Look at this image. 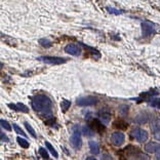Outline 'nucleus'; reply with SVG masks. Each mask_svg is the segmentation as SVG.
<instances>
[{"mask_svg":"<svg viewBox=\"0 0 160 160\" xmlns=\"http://www.w3.org/2000/svg\"><path fill=\"white\" fill-rule=\"evenodd\" d=\"M31 105L33 110L42 117H52V100L45 94H37L32 98Z\"/></svg>","mask_w":160,"mask_h":160,"instance_id":"f257e3e1","label":"nucleus"},{"mask_svg":"<svg viewBox=\"0 0 160 160\" xmlns=\"http://www.w3.org/2000/svg\"><path fill=\"white\" fill-rule=\"evenodd\" d=\"M70 144L72 147L75 149H79L82 146V140H81V133L79 132V126L76 125L73 128V133L70 138Z\"/></svg>","mask_w":160,"mask_h":160,"instance_id":"f03ea898","label":"nucleus"},{"mask_svg":"<svg viewBox=\"0 0 160 160\" xmlns=\"http://www.w3.org/2000/svg\"><path fill=\"white\" fill-rule=\"evenodd\" d=\"M39 61L43 62L44 64L47 65H53V66H57V65H62V64H65L67 62V59L65 58H59V57H48V56H45V57H39L38 58Z\"/></svg>","mask_w":160,"mask_h":160,"instance_id":"7ed1b4c3","label":"nucleus"},{"mask_svg":"<svg viewBox=\"0 0 160 160\" xmlns=\"http://www.w3.org/2000/svg\"><path fill=\"white\" fill-rule=\"evenodd\" d=\"M99 103V100L96 97H83V98H79V99L76 101V104L79 107H89V106H94Z\"/></svg>","mask_w":160,"mask_h":160,"instance_id":"20e7f679","label":"nucleus"},{"mask_svg":"<svg viewBox=\"0 0 160 160\" xmlns=\"http://www.w3.org/2000/svg\"><path fill=\"white\" fill-rule=\"evenodd\" d=\"M132 137L133 139H136L138 142H140V143H144V142H146L149 138V134L148 132H146L145 129H142L140 127H136V128H133L132 130Z\"/></svg>","mask_w":160,"mask_h":160,"instance_id":"39448f33","label":"nucleus"},{"mask_svg":"<svg viewBox=\"0 0 160 160\" xmlns=\"http://www.w3.org/2000/svg\"><path fill=\"white\" fill-rule=\"evenodd\" d=\"M156 32V29L153 23L151 22H143L142 23V33L144 36H150Z\"/></svg>","mask_w":160,"mask_h":160,"instance_id":"423d86ee","label":"nucleus"},{"mask_svg":"<svg viewBox=\"0 0 160 160\" xmlns=\"http://www.w3.org/2000/svg\"><path fill=\"white\" fill-rule=\"evenodd\" d=\"M124 141H125L124 133H122V132H115L112 133L111 142H112V144H113L114 146L120 147L123 143H124Z\"/></svg>","mask_w":160,"mask_h":160,"instance_id":"0eeeda50","label":"nucleus"},{"mask_svg":"<svg viewBox=\"0 0 160 160\" xmlns=\"http://www.w3.org/2000/svg\"><path fill=\"white\" fill-rule=\"evenodd\" d=\"M65 52L71 54V56H80L81 54V48L77 44L70 43V44L66 45V47H65Z\"/></svg>","mask_w":160,"mask_h":160,"instance_id":"6e6552de","label":"nucleus"},{"mask_svg":"<svg viewBox=\"0 0 160 160\" xmlns=\"http://www.w3.org/2000/svg\"><path fill=\"white\" fill-rule=\"evenodd\" d=\"M90 125H92V128L97 132H103L105 130V124L99 119H93L90 122Z\"/></svg>","mask_w":160,"mask_h":160,"instance_id":"1a4fd4ad","label":"nucleus"},{"mask_svg":"<svg viewBox=\"0 0 160 160\" xmlns=\"http://www.w3.org/2000/svg\"><path fill=\"white\" fill-rule=\"evenodd\" d=\"M160 149V144L155 143V142H149L145 145V151L147 153H156Z\"/></svg>","mask_w":160,"mask_h":160,"instance_id":"9d476101","label":"nucleus"},{"mask_svg":"<svg viewBox=\"0 0 160 160\" xmlns=\"http://www.w3.org/2000/svg\"><path fill=\"white\" fill-rule=\"evenodd\" d=\"M8 107L10 109H12L14 111H20L23 112V113H28L29 112V108L26 105L22 104V103H18V104H8Z\"/></svg>","mask_w":160,"mask_h":160,"instance_id":"9b49d317","label":"nucleus"},{"mask_svg":"<svg viewBox=\"0 0 160 160\" xmlns=\"http://www.w3.org/2000/svg\"><path fill=\"white\" fill-rule=\"evenodd\" d=\"M88 146H89V150L90 152L93 154V155H97L100 153V146L99 144L97 143V142L94 141H89L88 143Z\"/></svg>","mask_w":160,"mask_h":160,"instance_id":"f8f14e48","label":"nucleus"},{"mask_svg":"<svg viewBox=\"0 0 160 160\" xmlns=\"http://www.w3.org/2000/svg\"><path fill=\"white\" fill-rule=\"evenodd\" d=\"M149 120V116L147 113H141L134 118V122L139 123V124H143V123H146Z\"/></svg>","mask_w":160,"mask_h":160,"instance_id":"ddd939ff","label":"nucleus"},{"mask_svg":"<svg viewBox=\"0 0 160 160\" xmlns=\"http://www.w3.org/2000/svg\"><path fill=\"white\" fill-rule=\"evenodd\" d=\"M110 118H111V115L107 111H103V112H101V113H100V119H101V121L104 123V124H107V123H109V121H110Z\"/></svg>","mask_w":160,"mask_h":160,"instance_id":"4468645a","label":"nucleus"},{"mask_svg":"<svg viewBox=\"0 0 160 160\" xmlns=\"http://www.w3.org/2000/svg\"><path fill=\"white\" fill-rule=\"evenodd\" d=\"M82 133L84 134L85 137H92L94 133V130L92 128H90L89 126L84 125V126H82Z\"/></svg>","mask_w":160,"mask_h":160,"instance_id":"2eb2a0df","label":"nucleus"},{"mask_svg":"<svg viewBox=\"0 0 160 160\" xmlns=\"http://www.w3.org/2000/svg\"><path fill=\"white\" fill-rule=\"evenodd\" d=\"M45 146H46V148L48 149V151L52 153V155L53 156L54 158H58L59 157V154H58V152L56 151V149L53 148V146L50 143H48V142H45Z\"/></svg>","mask_w":160,"mask_h":160,"instance_id":"dca6fc26","label":"nucleus"},{"mask_svg":"<svg viewBox=\"0 0 160 160\" xmlns=\"http://www.w3.org/2000/svg\"><path fill=\"white\" fill-rule=\"evenodd\" d=\"M71 106V102L68 101L66 99H64L63 101L61 102V108H62V111L63 112H67L69 110V108Z\"/></svg>","mask_w":160,"mask_h":160,"instance_id":"f3484780","label":"nucleus"},{"mask_svg":"<svg viewBox=\"0 0 160 160\" xmlns=\"http://www.w3.org/2000/svg\"><path fill=\"white\" fill-rule=\"evenodd\" d=\"M17 141H18V144L20 145V146L22 148H24V149H27L29 148V146H30V144H29V142L26 140V139H23V138H17Z\"/></svg>","mask_w":160,"mask_h":160,"instance_id":"a211bd4d","label":"nucleus"},{"mask_svg":"<svg viewBox=\"0 0 160 160\" xmlns=\"http://www.w3.org/2000/svg\"><path fill=\"white\" fill-rule=\"evenodd\" d=\"M24 124H25V127H26V129L28 130V132L30 133L32 137H33V138H35V139H36V138H37V136H36V132H35V130H34V128H33V127L31 126V124H30V123H28V122H25Z\"/></svg>","mask_w":160,"mask_h":160,"instance_id":"6ab92c4d","label":"nucleus"},{"mask_svg":"<svg viewBox=\"0 0 160 160\" xmlns=\"http://www.w3.org/2000/svg\"><path fill=\"white\" fill-rule=\"evenodd\" d=\"M39 43H40V45L43 46L44 48H49V47H52V43L49 41L48 39H40L39 40Z\"/></svg>","mask_w":160,"mask_h":160,"instance_id":"aec40b11","label":"nucleus"},{"mask_svg":"<svg viewBox=\"0 0 160 160\" xmlns=\"http://www.w3.org/2000/svg\"><path fill=\"white\" fill-rule=\"evenodd\" d=\"M114 126L115 127H118V128H121V129H126L127 128V123L122 121V120H118L114 123Z\"/></svg>","mask_w":160,"mask_h":160,"instance_id":"412c9836","label":"nucleus"},{"mask_svg":"<svg viewBox=\"0 0 160 160\" xmlns=\"http://www.w3.org/2000/svg\"><path fill=\"white\" fill-rule=\"evenodd\" d=\"M0 123H1L2 128H4L5 130H7V132H10V130H12V125H10L9 123L6 121V120L1 119V120H0Z\"/></svg>","mask_w":160,"mask_h":160,"instance_id":"4be33fe9","label":"nucleus"},{"mask_svg":"<svg viewBox=\"0 0 160 160\" xmlns=\"http://www.w3.org/2000/svg\"><path fill=\"white\" fill-rule=\"evenodd\" d=\"M150 105L152 107H154V108L160 109V99H158V98H156V99H151Z\"/></svg>","mask_w":160,"mask_h":160,"instance_id":"5701e85b","label":"nucleus"},{"mask_svg":"<svg viewBox=\"0 0 160 160\" xmlns=\"http://www.w3.org/2000/svg\"><path fill=\"white\" fill-rule=\"evenodd\" d=\"M39 154L41 155L42 158L49 159V155H48V153H47V151L45 150L44 148H39Z\"/></svg>","mask_w":160,"mask_h":160,"instance_id":"b1692460","label":"nucleus"},{"mask_svg":"<svg viewBox=\"0 0 160 160\" xmlns=\"http://www.w3.org/2000/svg\"><path fill=\"white\" fill-rule=\"evenodd\" d=\"M13 129H14V132H16L17 133H19V134H22V136H24V137H26V133H25L24 132H23V129L21 128V127L18 125V124H16V123H13Z\"/></svg>","mask_w":160,"mask_h":160,"instance_id":"393cba45","label":"nucleus"},{"mask_svg":"<svg viewBox=\"0 0 160 160\" xmlns=\"http://www.w3.org/2000/svg\"><path fill=\"white\" fill-rule=\"evenodd\" d=\"M107 10H108V12L113 13V14H121V13H123L122 10H118L116 8H113V7H107Z\"/></svg>","mask_w":160,"mask_h":160,"instance_id":"a878e982","label":"nucleus"},{"mask_svg":"<svg viewBox=\"0 0 160 160\" xmlns=\"http://www.w3.org/2000/svg\"><path fill=\"white\" fill-rule=\"evenodd\" d=\"M154 138L157 141H159L160 142V126H158L157 128H156L155 130H154Z\"/></svg>","mask_w":160,"mask_h":160,"instance_id":"bb28decb","label":"nucleus"},{"mask_svg":"<svg viewBox=\"0 0 160 160\" xmlns=\"http://www.w3.org/2000/svg\"><path fill=\"white\" fill-rule=\"evenodd\" d=\"M0 138H1V141L2 142H8L9 140H8V138L6 137V134L3 132H0Z\"/></svg>","mask_w":160,"mask_h":160,"instance_id":"cd10ccee","label":"nucleus"},{"mask_svg":"<svg viewBox=\"0 0 160 160\" xmlns=\"http://www.w3.org/2000/svg\"><path fill=\"white\" fill-rule=\"evenodd\" d=\"M156 159H160V149L156 152Z\"/></svg>","mask_w":160,"mask_h":160,"instance_id":"c85d7f7f","label":"nucleus"}]
</instances>
